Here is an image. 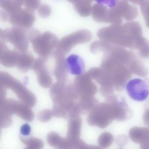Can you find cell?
<instances>
[{
    "mask_svg": "<svg viewBox=\"0 0 149 149\" xmlns=\"http://www.w3.org/2000/svg\"><path fill=\"white\" fill-rule=\"evenodd\" d=\"M126 90L129 96L134 100L143 101L146 100L149 95V85L141 79H133L127 83Z\"/></svg>",
    "mask_w": 149,
    "mask_h": 149,
    "instance_id": "cell-1",
    "label": "cell"
},
{
    "mask_svg": "<svg viewBox=\"0 0 149 149\" xmlns=\"http://www.w3.org/2000/svg\"><path fill=\"white\" fill-rule=\"evenodd\" d=\"M116 12L121 17L128 21H131L137 17L138 9L135 6L128 3V0H120L115 8Z\"/></svg>",
    "mask_w": 149,
    "mask_h": 149,
    "instance_id": "cell-2",
    "label": "cell"
},
{
    "mask_svg": "<svg viewBox=\"0 0 149 149\" xmlns=\"http://www.w3.org/2000/svg\"><path fill=\"white\" fill-rule=\"evenodd\" d=\"M65 65L68 71L72 75L79 76L85 71V62L78 55L72 54L69 56L65 60Z\"/></svg>",
    "mask_w": 149,
    "mask_h": 149,
    "instance_id": "cell-3",
    "label": "cell"
},
{
    "mask_svg": "<svg viewBox=\"0 0 149 149\" xmlns=\"http://www.w3.org/2000/svg\"><path fill=\"white\" fill-rule=\"evenodd\" d=\"M141 10L142 14L144 17L145 23L149 29V1L146 0L145 2L141 5Z\"/></svg>",
    "mask_w": 149,
    "mask_h": 149,
    "instance_id": "cell-4",
    "label": "cell"
},
{
    "mask_svg": "<svg viewBox=\"0 0 149 149\" xmlns=\"http://www.w3.org/2000/svg\"><path fill=\"white\" fill-rule=\"evenodd\" d=\"M31 132V128L28 124H24L21 127L20 133L22 135L28 136L29 135Z\"/></svg>",
    "mask_w": 149,
    "mask_h": 149,
    "instance_id": "cell-5",
    "label": "cell"
},
{
    "mask_svg": "<svg viewBox=\"0 0 149 149\" xmlns=\"http://www.w3.org/2000/svg\"><path fill=\"white\" fill-rule=\"evenodd\" d=\"M97 1L101 2L102 3L107 4L109 7H113L114 6H116L117 3H118V0H96Z\"/></svg>",
    "mask_w": 149,
    "mask_h": 149,
    "instance_id": "cell-6",
    "label": "cell"
},
{
    "mask_svg": "<svg viewBox=\"0 0 149 149\" xmlns=\"http://www.w3.org/2000/svg\"><path fill=\"white\" fill-rule=\"evenodd\" d=\"M146 1V0H128V1H129L131 3L138 5H141Z\"/></svg>",
    "mask_w": 149,
    "mask_h": 149,
    "instance_id": "cell-7",
    "label": "cell"
},
{
    "mask_svg": "<svg viewBox=\"0 0 149 149\" xmlns=\"http://www.w3.org/2000/svg\"><path fill=\"white\" fill-rule=\"evenodd\" d=\"M148 1H149V0H148Z\"/></svg>",
    "mask_w": 149,
    "mask_h": 149,
    "instance_id": "cell-8",
    "label": "cell"
}]
</instances>
